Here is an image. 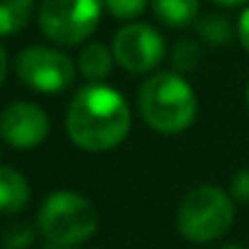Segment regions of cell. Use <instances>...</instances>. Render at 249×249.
Returning <instances> with one entry per match:
<instances>
[{"instance_id": "cell-1", "label": "cell", "mask_w": 249, "mask_h": 249, "mask_svg": "<svg viewBox=\"0 0 249 249\" xmlns=\"http://www.w3.org/2000/svg\"><path fill=\"white\" fill-rule=\"evenodd\" d=\"M66 131L78 148L87 153H107L131 131L128 102L109 85H85L68 107Z\"/></svg>"}, {"instance_id": "cell-2", "label": "cell", "mask_w": 249, "mask_h": 249, "mask_svg": "<svg viewBox=\"0 0 249 249\" xmlns=\"http://www.w3.org/2000/svg\"><path fill=\"white\" fill-rule=\"evenodd\" d=\"M138 109L153 131L177 136L194 124L198 102L181 73H155L138 89Z\"/></svg>"}, {"instance_id": "cell-3", "label": "cell", "mask_w": 249, "mask_h": 249, "mask_svg": "<svg viewBox=\"0 0 249 249\" xmlns=\"http://www.w3.org/2000/svg\"><path fill=\"white\" fill-rule=\"evenodd\" d=\"M99 225V213L83 194L61 189L46 196L36 213V228L49 245L75 247L87 242Z\"/></svg>"}, {"instance_id": "cell-4", "label": "cell", "mask_w": 249, "mask_h": 249, "mask_svg": "<svg viewBox=\"0 0 249 249\" xmlns=\"http://www.w3.org/2000/svg\"><path fill=\"white\" fill-rule=\"evenodd\" d=\"M235 223L232 196L213 184L194 186L184 194L177 208V230L189 242H215Z\"/></svg>"}, {"instance_id": "cell-5", "label": "cell", "mask_w": 249, "mask_h": 249, "mask_svg": "<svg viewBox=\"0 0 249 249\" xmlns=\"http://www.w3.org/2000/svg\"><path fill=\"white\" fill-rule=\"evenodd\" d=\"M104 0H41L39 27L46 39L61 46L83 44L99 27Z\"/></svg>"}, {"instance_id": "cell-6", "label": "cell", "mask_w": 249, "mask_h": 249, "mask_svg": "<svg viewBox=\"0 0 249 249\" xmlns=\"http://www.w3.org/2000/svg\"><path fill=\"white\" fill-rule=\"evenodd\" d=\"M15 73L22 83L44 94H58L75 80V63L58 49L29 46L17 53Z\"/></svg>"}, {"instance_id": "cell-7", "label": "cell", "mask_w": 249, "mask_h": 249, "mask_svg": "<svg viewBox=\"0 0 249 249\" xmlns=\"http://www.w3.org/2000/svg\"><path fill=\"white\" fill-rule=\"evenodd\" d=\"M111 53L124 71L133 75H143V73H153L162 63L167 51L165 39L160 36L158 29L143 22H131L114 34Z\"/></svg>"}, {"instance_id": "cell-8", "label": "cell", "mask_w": 249, "mask_h": 249, "mask_svg": "<svg viewBox=\"0 0 249 249\" xmlns=\"http://www.w3.org/2000/svg\"><path fill=\"white\" fill-rule=\"evenodd\" d=\"M49 116L34 102H12L0 111V138L17 150H32L49 136Z\"/></svg>"}, {"instance_id": "cell-9", "label": "cell", "mask_w": 249, "mask_h": 249, "mask_svg": "<svg viewBox=\"0 0 249 249\" xmlns=\"http://www.w3.org/2000/svg\"><path fill=\"white\" fill-rule=\"evenodd\" d=\"M29 203V181L15 167H0V213L15 215Z\"/></svg>"}, {"instance_id": "cell-10", "label": "cell", "mask_w": 249, "mask_h": 249, "mask_svg": "<svg viewBox=\"0 0 249 249\" xmlns=\"http://www.w3.org/2000/svg\"><path fill=\"white\" fill-rule=\"evenodd\" d=\"M111 66H114V53H111V49H107L99 41L83 46V51L78 56V68L89 83H102L104 78H109Z\"/></svg>"}, {"instance_id": "cell-11", "label": "cell", "mask_w": 249, "mask_h": 249, "mask_svg": "<svg viewBox=\"0 0 249 249\" xmlns=\"http://www.w3.org/2000/svg\"><path fill=\"white\" fill-rule=\"evenodd\" d=\"M150 5L165 27H186L198 17V0H150Z\"/></svg>"}, {"instance_id": "cell-12", "label": "cell", "mask_w": 249, "mask_h": 249, "mask_svg": "<svg viewBox=\"0 0 249 249\" xmlns=\"http://www.w3.org/2000/svg\"><path fill=\"white\" fill-rule=\"evenodd\" d=\"M34 12V0H0V36L22 32Z\"/></svg>"}, {"instance_id": "cell-13", "label": "cell", "mask_w": 249, "mask_h": 249, "mask_svg": "<svg viewBox=\"0 0 249 249\" xmlns=\"http://www.w3.org/2000/svg\"><path fill=\"white\" fill-rule=\"evenodd\" d=\"M196 29H198V36L211 44V46H225L232 41L235 36V29H232V22L223 15H206L196 22Z\"/></svg>"}, {"instance_id": "cell-14", "label": "cell", "mask_w": 249, "mask_h": 249, "mask_svg": "<svg viewBox=\"0 0 249 249\" xmlns=\"http://www.w3.org/2000/svg\"><path fill=\"white\" fill-rule=\"evenodd\" d=\"M169 61H172L174 71H179V73H191V71L201 63V49H198V44L191 41V39H179V41L172 46Z\"/></svg>"}, {"instance_id": "cell-15", "label": "cell", "mask_w": 249, "mask_h": 249, "mask_svg": "<svg viewBox=\"0 0 249 249\" xmlns=\"http://www.w3.org/2000/svg\"><path fill=\"white\" fill-rule=\"evenodd\" d=\"M0 242L2 249H29L34 245V230L24 223H12L5 228Z\"/></svg>"}, {"instance_id": "cell-16", "label": "cell", "mask_w": 249, "mask_h": 249, "mask_svg": "<svg viewBox=\"0 0 249 249\" xmlns=\"http://www.w3.org/2000/svg\"><path fill=\"white\" fill-rule=\"evenodd\" d=\"M148 2L150 0H104V7L119 19H133L145 10Z\"/></svg>"}, {"instance_id": "cell-17", "label": "cell", "mask_w": 249, "mask_h": 249, "mask_svg": "<svg viewBox=\"0 0 249 249\" xmlns=\"http://www.w3.org/2000/svg\"><path fill=\"white\" fill-rule=\"evenodd\" d=\"M230 191H232V198L249 203V167L240 169L235 177H232V184H230Z\"/></svg>"}, {"instance_id": "cell-18", "label": "cell", "mask_w": 249, "mask_h": 249, "mask_svg": "<svg viewBox=\"0 0 249 249\" xmlns=\"http://www.w3.org/2000/svg\"><path fill=\"white\" fill-rule=\"evenodd\" d=\"M237 39H240L242 49L249 53V7L240 15V19H237Z\"/></svg>"}, {"instance_id": "cell-19", "label": "cell", "mask_w": 249, "mask_h": 249, "mask_svg": "<svg viewBox=\"0 0 249 249\" xmlns=\"http://www.w3.org/2000/svg\"><path fill=\"white\" fill-rule=\"evenodd\" d=\"M5 75H7V53H5V49L0 46V85L5 83Z\"/></svg>"}, {"instance_id": "cell-20", "label": "cell", "mask_w": 249, "mask_h": 249, "mask_svg": "<svg viewBox=\"0 0 249 249\" xmlns=\"http://www.w3.org/2000/svg\"><path fill=\"white\" fill-rule=\"evenodd\" d=\"M213 2H218V5H228V7H235V5H245L249 0H213Z\"/></svg>"}, {"instance_id": "cell-21", "label": "cell", "mask_w": 249, "mask_h": 249, "mask_svg": "<svg viewBox=\"0 0 249 249\" xmlns=\"http://www.w3.org/2000/svg\"><path fill=\"white\" fill-rule=\"evenodd\" d=\"M223 249H245L242 245H228V247H223Z\"/></svg>"}, {"instance_id": "cell-22", "label": "cell", "mask_w": 249, "mask_h": 249, "mask_svg": "<svg viewBox=\"0 0 249 249\" xmlns=\"http://www.w3.org/2000/svg\"><path fill=\"white\" fill-rule=\"evenodd\" d=\"M247 107H249V85H247Z\"/></svg>"}]
</instances>
